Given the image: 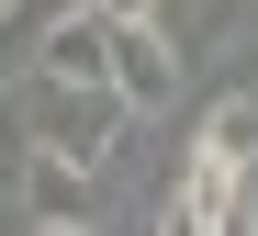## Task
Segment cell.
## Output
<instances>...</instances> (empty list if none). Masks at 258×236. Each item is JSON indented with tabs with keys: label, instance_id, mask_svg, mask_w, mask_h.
Here are the masks:
<instances>
[{
	"label": "cell",
	"instance_id": "1",
	"mask_svg": "<svg viewBox=\"0 0 258 236\" xmlns=\"http://www.w3.org/2000/svg\"><path fill=\"white\" fill-rule=\"evenodd\" d=\"M12 124H23V147H56V158H79V169H112V147H123V90L112 79H45V68H23L12 79Z\"/></svg>",
	"mask_w": 258,
	"mask_h": 236
},
{
	"label": "cell",
	"instance_id": "2",
	"mask_svg": "<svg viewBox=\"0 0 258 236\" xmlns=\"http://www.w3.org/2000/svg\"><path fill=\"white\" fill-rule=\"evenodd\" d=\"M12 203H23L34 236H79V225H101V169H79V158H56V147H23Z\"/></svg>",
	"mask_w": 258,
	"mask_h": 236
},
{
	"label": "cell",
	"instance_id": "3",
	"mask_svg": "<svg viewBox=\"0 0 258 236\" xmlns=\"http://www.w3.org/2000/svg\"><path fill=\"white\" fill-rule=\"evenodd\" d=\"M112 90H123L135 124L180 102V45H168V23H112Z\"/></svg>",
	"mask_w": 258,
	"mask_h": 236
},
{
	"label": "cell",
	"instance_id": "4",
	"mask_svg": "<svg viewBox=\"0 0 258 236\" xmlns=\"http://www.w3.org/2000/svg\"><path fill=\"white\" fill-rule=\"evenodd\" d=\"M34 68H45V79H112V23L90 12V0L45 12V34H34Z\"/></svg>",
	"mask_w": 258,
	"mask_h": 236
},
{
	"label": "cell",
	"instance_id": "5",
	"mask_svg": "<svg viewBox=\"0 0 258 236\" xmlns=\"http://www.w3.org/2000/svg\"><path fill=\"white\" fill-rule=\"evenodd\" d=\"M191 147H213V158H236V169H258V90H225L202 124H191Z\"/></svg>",
	"mask_w": 258,
	"mask_h": 236
},
{
	"label": "cell",
	"instance_id": "6",
	"mask_svg": "<svg viewBox=\"0 0 258 236\" xmlns=\"http://www.w3.org/2000/svg\"><path fill=\"white\" fill-rule=\"evenodd\" d=\"M168 12H180V34H168V45H180V68H202L213 45L247 23V0H168Z\"/></svg>",
	"mask_w": 258,
	"mask_h": 236
},
{
	"label": "cell",
	"instance_id": "7",
	"mask_svg": "<svg viewBox=\"0 0 258 236\" xmlns=\"http://www.w3.org/2000/svg\"><path fill=\"white\" fill-rule=\"evenodd\" d=\"M202 236H258V180H236V192L202 214Z\"/></svg>",
	"mask_w": 258,
	"mask_h": 236
},
{
	"label": "cell",
	"instance_id": "8",
	"mask_svg": "<svg viewBox=\"0 0 258 236\" xmlns=\"http://www.w3.org/2000/svg\"><path fill=\"white\" fill-rule=\"evenodd\" d=\"M90 12H101V23H157L168 0H90Z\"/></svg>",
	"mask_w": 258,
	"mask_h": 236
},
{
	"label": "cell",
	"instance_id": "9",
	"mask_svg": "<svg viewBox=\"0 0 258 236\" xmlns=\"http://www.w3.org/2000/svg\"><path fill=\"white\" fill-rule=\"evenodd\" d=\"M12 12H23V0H0V23H12Z\"/></svg>",
	"mask_w": 258,
	"mask_h": 236
}]
</instances>
